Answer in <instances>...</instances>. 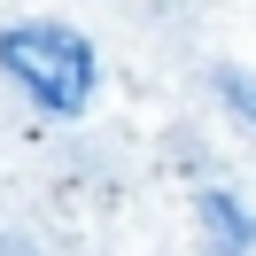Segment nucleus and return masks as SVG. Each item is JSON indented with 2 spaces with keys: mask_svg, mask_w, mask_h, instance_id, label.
Returning <instances> with one entry per match:
<instances>
[{
  "mask_svg": "<svg viewBox=\"0 0 256 256\" xmlns=\"http://www.w3.org/2000/svg\"><path fill=\"white\" fill-rule=\"evenodd\" d=\"M0 70L24 86L47 116H78L101 86V54L70 24H8L0 32Z\"/></svg>",
  "mask_w": 256,
  "mask_h": 256,
  "instance_id": "nucleus-1",
  "label": "nucleus"
},
{
  "mask_svg": "<svg viewBox=\"0 0 256 256\" xmlns=\"http://www.w3.org/2000/svg\"><path fill=\"white\" fill-rule=\"evenodd\" d=\"M194 210H202V233L218 240L225 256H240V248L256 240V218H248V210H240V202H233L225 186H202V202H194Z\"/></svg>",
  "mask_w": 256,
  "mask_h": 256,
  "instance_id": "nucleus-2",
  "label": "nucleus"
},
{
  "mask_svg": "<svg viewBox=\"0 0 256 256\" xmlns=\"http://www.w3.org/2000/svg\"><path fill=\"white\" fill-rule=\"evenodd\" d=\"M218 94H225V109H233L240 124L256 132V78H248V70H233V62H225V70H218Z\"/></svg>",
  "mask_w": 256,
  "mask_h": 256,
  "instance_id": "nucleus-3",
  "label": "nucleus"
}]
</instances>
